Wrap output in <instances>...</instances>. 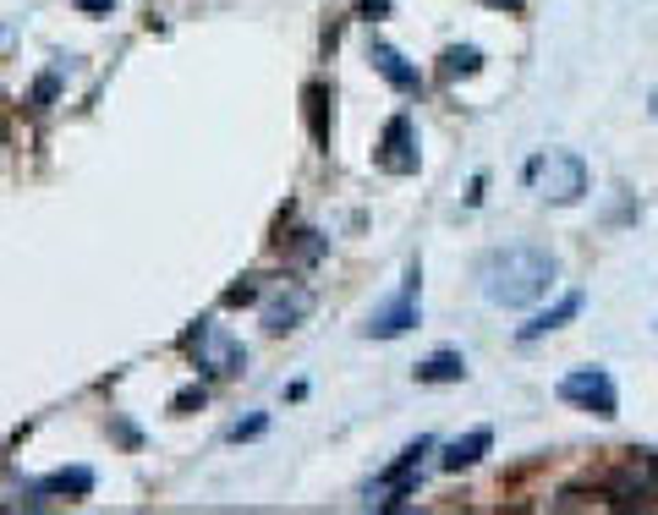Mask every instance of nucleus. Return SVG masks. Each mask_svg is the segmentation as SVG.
I'll return each mask as SVG.
<instances>
[{"mask_svg":"<svg viewBox=\"0 0 658 515\" xmlns=\"http://www.w3.org/2000/svg\"><path fill=\"white\" fill-rule=\"evenodd\" d=\"M72 7H78V12H110L116 0H72Z\"/></svg>","mask_w":658,"mask_h":515,"instance_id":"nucleus-19","label":"nucleus"},{"mask_svg":"<svg viewBox=\"0 0 658 515\" xmlns=\"http://www.w3.org/2000/svg\"><path fill=\"white\" fill-rule=\"evenodd\" d=\"M181 346H187L192 362H198L203 373H214V378H225V373H236V367L247 362V351H242L220 324H192V329L181 335Z\"/></svg>","mask_w":658,"mask_h":515,"instance_id":"nucleus-4","label":"nucleus"},{"mask_svg":"<svg viewBox=\"0 0 658 515\" xmlns=\"http://www.w3.org/2000/svg\"><path fill=\"white\" fill-rule=\"evenodd\" d=\"M307 313H313V291H307V285H280V291L263 302V329H269V335H285V329H296Z\"/></svg>","mask_w":658,"mask_h":515,"instance_id":"nucleus-8","label":"nucleus"},{"mask_svg":"<svg viewBox=\"0 0 658 515\" xmlns=\"http://www.w3.org/2000/svg\"><path fill=\"white\" fill-rule=\"evenodd\" d=\"M385 7H390V0H363V7H357V12H363V17H379Z\"/></svg>","mask_w":658,"mask_h":515,"instance_id":"nucleus-20","label":"nucleus"},{"mask_svg":"<svg viewBox=\"0 0 658 515\" xmlns=\"http://www.w3.org/2000/svg\"><path fill=\"white\" fill-rule=\"evenodd\" d=\"M489 449H494V433H489V428H472L467 438L445 444V460H439V466H445V471H467V466H478Z\"/></svg>","mask_w":658,"mask_h":515,"instance_id":"nucleus-10","label":"nucleus"},{"mask_svg":"<svg viewBox=\"0 0 658 515\" xmlns=\"http://www.w3.org/2000/svg\"><path fill=\"white\" fill-rule=\"evenodd\" d=\"M554 274L560 264L538 247H494L483 264H478V285L494 307H532L554 291Z\"/></svg>","mask_w":658,"mask_h":515,"instance_id":"nucleus-1","label":"nucleus"},{"mask_svg":"<svg viewBox=\"0 0 658 515\" xmlns=\"http://www.w3.org/2000/svg\"><path fill=\"white\" fill-rule=\"evenodd\" d=\"M379 165L390 176H412L418 171V132H412V116H390L385 138H379Z\"/></svg>","mask_w":658,"mask_h":515,"instance_id":"nucleus-7","label":"nucleus"},{"mask_svg":"<svg viewBox=\"0 0 658 515\" xmlns=\"http://www.w3.org/2000/svg\"><path fill=\"white\" fill-rule=\"evenodd\" d=\"M307 127H313V143L329 149V89H307Z\"/></svg>","mask_w":658,"mask_h":515,"instance_id":"nucleus-14","label":"nucleus"},{"mask_svg":"<svg viewBox=\"0 0 658 515\" xmlns=\"http://www.w3.org/2000/svg\"><path fill=\"white\" fill-rule=\"evenodd\" d=\"M368 61H374V72H379L390 89H401V94H418V89H423L418 67H407V56H401V50H390V45H379V39H374Z\"/></svg>","mask_w":658,"mask_h":515,"instance_id":"nucleus-9","label":"nucleus"},{"mask_svg":"<svg viewBox=\"0 0 658 515\" xmlns=\"http://www.w3.org/2000/svg\"><path fill=\"white\" fill-rule=\"evenodd\" d=\"M489 7H500V12H521V0H489Z\"/></svg>","mask_w":658,"mask_h":515,"instance_id":"nucleus-21","label":"nucleus"},{"mask_svg":"<svg viewBox=\"0 0 658 515\" xmlns=\"http://www.w3.org/2000/svg\"><path fill=\"white\" fill-rule=\"evenodd\" d=\"M94 488V471L89 466H72V471H56L50 482H45V493H89Z\"/></svg>","mask_w":658,"mask_h":515,"instance_id":"nucleus-15","label":"nucleus"},{"mask_svg":"<svg viewBox=\"0 0 658 515\" xmlns=\"http://www.w3.org/2000/svg\"><path fill=\"white\" fill-rule=\"evenodd\" d=\"M653 116H658V100H653Z\"/></svg>","mask_w":658,"mask_h":515,"instance_id":"nucleus-22","label":"nucleus"},{"mask_svg":"<svg viewBox=\"0 0 658 515\" xmlns=\"http://www.w3.org/2000/svg\"><path fill=\"white\" fill-rule=\"evenodd\" d=\"M527 187L538 198H549V203H576L587 192V165L571 149H549V154H538L527 165Z\"/></svg>","mask_w":658,"mask_h":515,"instance_id":"nucleus-3","label":"nucleus"},{"mask_svg":"<svg viewBox=\"0 0 658 515\" xmlns=\"http://www.w3.org/2000/svg\"><path fill=\"white\" fill-rule=\"evenodd\" d=\"M258 296V274H242L231 291H225V307H242V302H252Z\"/></svg>","mask_w":658,"mask_h":515,"instance_id":"nucleus-16","label":"nucleus"},{"mask_svg":"<svg viewBox=\"0 0 658 515\" xmlns=\"http://www.w3.org/2000/svg\"><path fill=\"white\" fill-rule=\"evenodd\" d=\"M171 406H176V411H192V406H203V389H181Z\"/></svg>","mask_w":658,"mask_h":515,"instance_id":"nucleus-18","label":"nucleus"},{"mask_svg":"<svg viewBox=\"0 0 658 515\" xmlns=\"http://www.w3.org/2000/svg\"><path fill=\"white\" fill-rule=\"evenodd\" d=\"M592 488H598L603 499H614V504H647V499H658V455L625 449L609 471L592 477Z\"/></svg>","mask_w":658,"mask_h":515,"instance_id":"nucleus-2","label":"nucleus"},{"mask_svg":"<svg viewBox=\"0 0 658 515\" xmlns=\"http://www.w3.org/2000/svg\"><path fill=\"white\" fill-rule=\"evenodd\" d=\"M263 428H269V417L258 411V417H247V422H236V428H231V438H258Z\"/></svg>","mask_w":658,"mask_h":515,"instance_id":"nucleus-17","label":"nucleus"},{"mask_svg":"<svg viewBox=\"0 0 658 515\" xmlns=\"http://www.w3.org/2000/svg\"><path fill=\"white\" fill-rule=\"evenodd\" d=\"M478 67H483V56H478L472 45H450V50H445V61H439V78H445V83H456V78H472Z\"/></svg>","mask_w":658,"mask_h":515,"instance_id":"nucleus-12","label":"nucleus"},{"mask_svg":"<svg viewBox=\"0 0 658 515\" xmlns=\"http://www.w3.org/2000/svg\"><path fill=\"white\" fill-rule=\"evenodd\" d=\"M418 280H423V274H418V264H412V269H407V291H401L390 307H379V313L363 324L374 340H396V335H407V329L418 324Z\"/></svg>","mask_w":658,"mask_h":515,"instance_id":"nucleus-6","label":"nucleus"},{"mask_svg":"<svg viewBox=\"0 0 658 515\" xmlns=\"http://www.w3.org/2000/svg\"><path fill=\"white\" fill-rule=\"evenodd\" d=\"M576 313H581V296L571 291V296H565V302L554 307V313H538V318H532V324L521 329V340H538V335H549V329H560L565 318H576Z\"/></svg>","mask_w":658,"mask_h":515,"instance_id":"nucleus-13","label":"nucleus"},{"mask_svg":"<svg viewBox=\"0 0 658 515\" xmlns=\"http://www.w3.org/2000/svg\"><path fill=\"white\" fill-rule=\"evenodd\" d=\"M467 378V362L456 351H434L423 367H418V384H461Z\"/></svg>","mask_w":658,"mask_h":515,"instance_id":"nucleus-11","label":"nucleus"},{"mask_svg":"<svg viewBox=\"0 0 658 515\" xmlns=\"http://www.w3.org/2000/svg\"><path fill=\"white\" fill-rule=\"evenodd\" d=\"M560 400H571V406H581V411H592V417H614V411H620L614 378H609L603 367H576V373H565V378H560Z\"/></svg>","mask_w":658,"mask_h":515,"instance_id":"nucleus-5","label":"nucleus"}]
</instances>
